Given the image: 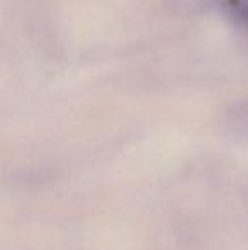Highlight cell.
<instances>
[{
  "mask_svg": "<svg viewBox=\"0 0 248 250\" xmlns=\"http://www.w3.org/2000/svg\"><path fill=\"white\" fill-rule=\"evenodd\" d=\"M225 5L240 22L248 26V0H225Z\"/></svg>",
  "mask_w": 248,
  "mask_h": 250,
  "instance_id": "obj_1",
  "label": "cell"
}]
</instances>
